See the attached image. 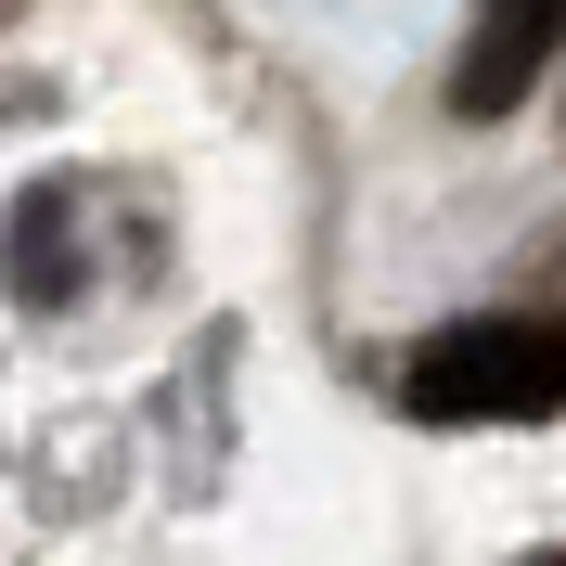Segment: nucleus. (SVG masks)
Masks as SVG:
<instances>
[{
	"label": "nucleus",
	"instance_id": "1",
	"mask_svg": "<svg viewBox=\"0 0 566 566\" xmlns=\"http://www.w3.org/2000/svg\"><path fill=\"white\" fill-rule=\"evenodd\" d=\"M424 424H541L566 412V322L541 310H476V322H438L399 374Z\"/></svg>",
	"mask_w": 566,
	"mask_h": 566
},
{
	"label": "nucleus",
	"instance_id": "2",
	"mask_svg": "<svg viewBox=\"0 0 566 566\" xmlns=\"http://www.w3.org/2000/svg\"><path fill=\"white\" fill-rule=\"evenodd\" d=\"M554 52H566V0H476L463 65H451V104H463V116H515V104L541 91Z\"/></svg>",
	"mask_w": 566,
	"mask_h": 566
},
{
	"label": "nucleus",
	"instance_id": "3",
	"mask_svg": "<svg viewBox=\"0 0 566 566\" xmlns=\"http://www.w3.org/2000/svg\"><path fill=\"white\" fill-rule=\"evenodd\" d=\"M541 566H566V554H541Z\"/></svg>",
	"mask_w": 566,
	"mask_h": 566
}]
</instances>
